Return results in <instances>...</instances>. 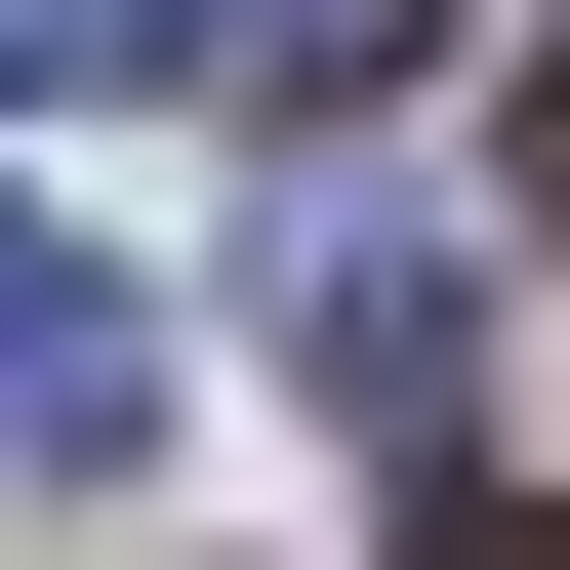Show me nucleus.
Wrapping results in <instances>:
<instances>
[{"mask_svg":"<svg viewBox=\"0 0 570 570\" xmlns=\"http://www.w3.org/2000/svg\"><path fill=\"white\" fill-rule=\"evenodd\" d=\"M0 449H41V489H122V449H164V326H122V245H82V204H0Z\"/></svg>","mask_w":570,"mask_h":570,"instance_id":"nucleus-2","label":"nucleus"},{"mask_svg":"<svg viewBox=\"0 0 570 570\" xmlns=\"http://www.w3.org/2000/svg\"><path fill=\"white\" fill-rule=\"evenodd\" d=\"M285 407H326V449H449L489 407V285L407 245V204H326V245H285Z\"/></svg>","mask_w":570,"mask_h":570,"instance_id":"nucleus-1","label":"nucleus"},{"mask_svg":"<svg viewBox=\"0 0 570 570\" xmlns=\"http://www.w3.org/2000/svg\"><path fill=\"white\" fill-rule=\"evenodd\" d=\"M407 41H449V0H204L164 82H245V122H407Z\"/></svg>","mask_w":570,"mask_h":570,"instance_id":"nucleus-3","label":"nucleus"},{"mask_svg":"<svg viewBox=\"0 0 570 570\" xmlns=\"http://www.w3.org/2000/svg\"><path fill=\"white\" fill-rule=\"evenodd\" d=\"M530 204H570V82H530Z\"/></svg>","mask_w":570,"mask_h":570,"instance_id":"nucleus-5","label":"nucleus"},{"mask_svg":"<svg viewBox=\"0 0 570 570\" xmlns=\"http://www.w3.org/2000/svg\"><path fill=\"white\" fill-rule=\"evenodd\" d=\"M449 570H570V530H449Z\"/></svg>","mask_w":570,"mask_h":570,"instance_id":"nucleus-6","label":"nucleus"},{"mask_svg":"<svg viewBox=\"0 0 570 570\" xmlns=\"http://www.w3.org/2000/svg\"><path fill=\"white\" fill-rule=\"evenodd\" d=\"M164 41H204V0H0V82H164Z\"/></svg>","mask_w":570,"mask_h":570,"instance_id":"nucleus-4","label":"nucleus"}]
</instances>
